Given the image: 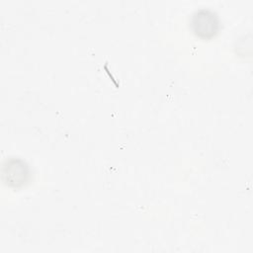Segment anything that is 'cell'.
Returning <instances> with one entry per match:
<instances>
[{"mask_svg":"<svg viewBox=\"0 0 253 253\" xmlns=\"http://www.w3.org/2000/svg\"><path fill=\"white\" fill-rule=\"evenodd\" d=\"M192 27L196 35L202 38H211L217 32L219 23L211 11L203 9L193 15Z\"/></svg>","mask_w":253,"mask_h":253,"instance_id":"1","label":"cell"}]
</instances>
